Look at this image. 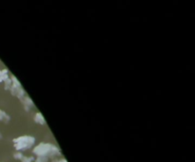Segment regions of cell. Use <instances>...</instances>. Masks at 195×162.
<instances>
[{"label": "cell", "instance_id": "5", "mask_svg": "<svg viewBox=\"0 0 195 162\" xmlns=\"http://www.w3.org/2000/svg\"><path fill=\"white\" fill-rule=\"evenodd\" d=\"M11 120V116L7 114V112L0 110V121L3 123H8Z\"/></svg>", "mask_w": 195, "mask_h": 162}, {"label": "cell", "instance_id": "11", "mask_svg": "<svg viewBox=\"0 0 195 162\" xmlns=\"http://www.w3.org/2000/svg\"><path fill=\"white\" fill-rule=\"evenodd\" d=\"M2 138V135H1V133H0V138Z\"/></svg>", "mask_w": 195, "mask_h": 162}, {"label": "cell", "instance_id": "9", "mask_svg": "<svg viewBox=\"0 0 195 162\" xmlns=\"http://www.w3.org/2000/svg\"><path fill=\"white\" fill-rule=\"evenodd\" d=\"M23 155L20 153V152H17V153H15V158H16V159H19V160H21L22 158H23Z\"/></svg>", "mask_w": 195, "mask_h": 162}, {"label": "cell", "instance_id": "2", "mask_svg": "<svg viewBox=\"0 0 195 162\" xmlns=\"http://www.w3.org/2000/svg\"><path fill=\"white\" fill-rule=\"evenodd\" d=\"M35 143V138L32 135H20L18 138L12 140L15 149L17 152L26 151L28 149L32 148Z\"/></svg>", "mask_w": 195, "mask_h": 162}, {"label": "cell", "instance_id": "6", "mask_svg": "<svg viewBox=\"0 0 195 162\" xmlns=\"http://www.w3.org/2000/svg\"><path fill=\"white\" fill-rule=\"evenodd\" d=\"M8 78H10V74L7 69L0 70V82H5Z\"/></svg>", "mask_w": 195, "mask_h": 162}, {"label": "cell", "instance_id": "4", "mask_svg": "<svg viewBox=\"0 0 195 162\" xmlns=\"http://www.w3.org/2000/svg\"><path fill=\"white\" fill-rule=\"evenodd\" d=\"M33 121H34L36 124H38V125H45V124H46V121H45L44 116H42L41 113H39V112L34 115V116H33Z\"/></svg>", "mask_w": 195, "mask_h": 162}, {"label": "cell", "instance_id": "8", "mask_svg": "<svg viewBox=\"0 0 195 162\" xmlns=\"http://www.w3.org/2000/svg\"><path fill=\"white\" fill-rule=\"evenodd\" d=\"M49 158L47 156H37L36 159H34V162H48Z\"/></svg>", "mask_w": 195, "mask_h": 162}, {"label": "cell", "instance_id": "3", "mask_svg": "<svg viewBox=\"0 0 195 162\" xmlns=\"http://www.w3.org/2000/svg\"><path fill=\"white\" fill-rule=\"evenodd\" d=\"M11 94L12 95H15L16 97H18L19 99H23L26 95H25V91L23 90V88L20 86V87H17V86H12L11 87Z\"/></svg>", "mask_w": 195, "mask_h": 162}, {"label": "cell", "instance_id": "7", "mask_svg": "<svg viewBox=\"0 0 195 162\" xmlns=\"http://www.w3.org/2000/svg\"><path fill=\"white\" fill-rule=\"evenodd\" d=\"M4 83V88L6 89V90H10L11 89V78H8L5 82H3Z\"/></svg>", "mask_w": 195, "mask_h": 162}, {"label": "cell", "instance_id": "10", "mask_svg": "<svg viewBox=\"0 0 195 162\" xmlns=\"http://www.w3.org/2000/svg\"><path fill=\"white\" fill-rule=\"evenodd\" d=\"M59 162H67V160L66 159H61V160H59Z\"/></svg>", "mask_w": 195, "mask_h": 162}, {"label": "cell", "instance_id": "1", "mask_svg": "<svg viewBox=\"0 0 195 162\" xmlns=\"http://www.w3.org/2000/svg\"><path fill=\"white\" fill-rule=\"evenodd\" d=\"M33 154L37 156H54L59 154V149L54 144L42 142L33 148Z\"/></svg>", "mask_w": 195, "mask_h": 162}]
</instances>
